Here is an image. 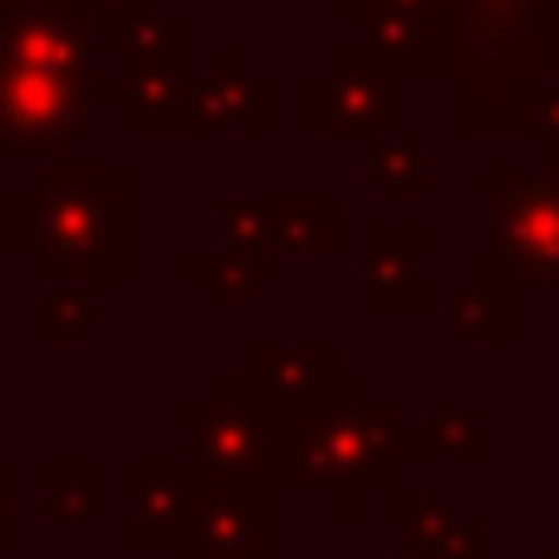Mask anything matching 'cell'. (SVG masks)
Listing matches in <instances>:
<instances>
[{"mask_svg": "<svg viewBox=\"0 0 559 559\" xmlns=\"http://www.w3.org/2000/svg\"><path fill=\"white\" fill-rule=\"evenodd\" d=\"M98 111V26L85 0H0V143L59 156Z\"/></svg>", "mask_w": 559, "mask_h": 559, "instance_id": "obj_1", "label": "cell"}, {"mask_svg": "<svg viewBox=\"0 0 559 559\" xmlns=\"http://www.w3.org/2000/svg\"><path fill=\"white\" fill-rule=\"evenodd\" d=\"M7 248L39 267V286H124L131 280V169L52 163L7 202Z\"/></svg>", "mask_w": 559, "mask_h": 559, "instance_id": "obj_2", "label": "cell"}, {"mask_svg": "<svg viewBox=\"0 0 559 559\" xmlns=\"http://www.w3.org/2000/svg\"><path fill=\"white\" fill-rule=\"evenodd\" d=\"M554 79L559 0H462L449 66V124L462 138L534 131Z\"/></svg>", "mask_w": 559, "mask_h": 559, "instance_id": "obj_3", "label": "cell"}, {"mask_svg": "<svg viewBox=\"0 0 559 559\" xmlns=\"http://www.w3.org/2000/svg\"><path fill=\"white\" fill-rule=\"evenodd\" d=\"M417 455H429L423 429H404L397 411L371 391V378L338 371V384L293 429L286 495H332L338 521H365L371 501L391 495L397 462H417Z\"/></svg>", "mask_w": 559, "mask_h": 559, "instance_id": "obj_4", "label": "cell"}, {"mask_svg": "<svg viewBox=\"0 0 559 559\" xmlns=\"http://www.w3.org/2000/svg\"><path fill=\"white\" fill-rule=\"evenodd\" d=\"M189 455L209 468V475H228V481H261L286 495V462H293V429L299 417L267 397V384L241 365V371H222L209 397H195L189 411Z\"/></svg>", "mask_w": 559, "mask_h": 559, "instance_id": "obj_5", "label": "cell"}, {"mask_svg": "<svg viewBox=\"0 0 559 559\" xmlns=\"http://www.w3.org/2000/svg\"><path fill=\"white\" fill-rule=\"evenodd\" d=\"M98 105H118L138 138H202V105L189 79V20L156 13L124 46V79H98Z\"/></svg>", "mask_w": 559, "mask_h": 559, "instance_id": "obj_6", "label": "cell"}, {"mask_svg": "<svg viewBox=\"0 0 559 559\" xmlns=\"http://www.w3.org/2000/svg\"><path fill=\"white\" fill-rule=\"evenodd\" d=\"M299 131L306 138H391L397 131V85L371 46H338L325 72L299 85Z\"/></svg>", "mask_w": 559, "mask_h": 559, "instance_id": "obj_7", "label": "cell"}, {"mask_svg": "<svg viewBox=\"0 0 559 559\" xmlns=\"http://www.w3.org/2000/svg\"><path fill=\"white\" fill-rule=\"evenodd\" d=\"M481 195L495 202L488 248L514 267V280L559 286V169L527 176L514 163H488L481 169Z\"/></svg>", "mask_w": 559, "mask_h": 559, "instance_id": "obj_8", "label": "cell"}, {"mask_svg": "<svg viewBox=\"0 0 559 559\" xmlns=\"http://www.w3.org/2000/svg\"><path fill=\"white\" fill-rule=\"evenodd\" d=\"M345 20L365 26V46L411 79H436L455 66V13L462 0H332Z\"/></svg>", "mask_w": 559, "mask_h": 559, "instance_id": "obj_9", "label": "cell"}, {"mask_svg": "<svg viewBox=\"0 0 559 559\" xmlns=\"http://www.w3.org/2000/svg\"><path fill=\"white\" fill-rule=\"evenodd\" d=\"M202 475L209 468L189 449L182 455H138L124 468V540L138 554H182Z\"/></svg>", "mask_w": 559, "mask_h": 559, "instance_id": "obj_10", "label": "cell"}, {"mask_svg": "<svg viewBox=\"0 0 559 559\" xmlns=\"http://www.w3.org/2000/svg\"><path fill=\"white\" fill-rule=\"evenodd\" d=\"M274 488L202 475L182 559H274Z\"/></svg>", "mask_w": 559, "mask_h": 559, "instance_id": "obj_11", "label": "cell"}, {"mask_svg": "<svg viewBox=\"0 0 559 559\" xmlns=\"http://www.w3.org/2000/svg\"><path fill=\"white\" fill-rule=\"evenodd\" d=\"M423 254H429L423 222H371L365 228V312L371 319H417L429 306L417 280Z\"/></svg>", "mask_w": 559, "mask_h": 559, "instance_id": "obj_12", "label": "cell"}, {"mask_svg": "<svg viewBox=\"0 0 559 559\" xmlns=\"http://www.w3.org/2000/svg\"><path fill=\"white\" fill-rule=\"evenodd\" d=\"M241 365L267 384V397H280L293 417H306V411L338 384V371H345L325 338H254Z\"/></svg>", "mask_w": 559, "mask_h": 559, "instance_id": "obj_13", "label": "cell"}, {"mask_svg": "<svg viewBox=\"0 0 559 559\" xmlns=\"http://www.w3.org/2000/svg\"><path fill=\"white\" fill-rule=\"evenodd\" d=\"M195 105H202V138L209 131H248V138L274 131V85L261 72H248L241 46L215 52V72L195 79Z\"/></svg>", "mask_w": 559, "mask_h": 559, "instance_id": "obj_14", "label": "cell"}, {"mask_svg": "<svg viewBox=\"0 0 559 559\" xmlns=\"http://www.w3.org/2000/svg\"><path fill=\"white\" fill-rule=\"evenodd\" d=\"M391 508H397V547H411L417 559H488L481 521H462L442 495L397 488Z\"/></svg>", "mask_w": 559, "mask_h": 559, "instance_id": "obj_15", "label": "cell"}, {"mask_svg": "<svg viewBox=\"0 0 559 559\" xmlns=\"http://www.w3.org/2000/svg\"><path fill=\"white\" fill-rule=\"evenodd\" d=\"M449 338L462 345H508L514 338V267L488 248L481 274L449 293Z\"/></svg>", "mask_w": 559, "mask_h": 559, "instance_id": "obj_16", "label": "cell"}, {"mask_svg": "<svg viewBox=\"0 0 559 559\" xmlns=\"http://www.w3.org/2000/svg\"><path fill=\"white\" fill-rule=\"evenodd\" d=\"M267 209V228H274V254H332L338 248V195L325 189H280L261 202Z\"/></svg>", "mask_w": 559, "mask_h": 559, "instance_id": "obj_17", "label": "cell"}, {"mask_svg": "<svg viewBox=\"0 0 559 559\" xmlns=\"http://www.w3.org/2000/svg\"><path fill=\"white\" fill-rule=\"evenodd\" d=\"M33 488H39V514L52 527H85L105 508V462H92V455H46L33 468Z\"/></svg>", "mask_w": 559, "mask_h": 559, "instance_id": "obj_18", "label": "cell"}, {"mask_svg": "<svg viewBox=\"0 0 559 559\" xmlns=\"http://www.w3.org/2000/svg\"><path fill=\"white\" fill-rule=\"evenodd\" d=\"M182 274L195 280V286H209L222 306H241V299H254L267 280H274V261H248V254H235V248H195L189 261H182Z\"/></svg>", "mask_w": 559, "mask_h": 559, "instance_id": "obj_19", "label": "cell"}, {"mask_svg": "<svg viewBox=\"0 0 559 559\" xmlns=\"http://www.w3.org/2000/svg\"><path fill=\"white\" fill-rule=\"evenodd\" d=\"M33 332L46 345H85L98 332V306H92V286H46L39 293V319Z\"/></svg>", "mask_w": 559, "mask_h": 559, "instance_id": "obj_20", "label": "cell"}, {"mask_svg": "<svg viewBox=\"0 0 559 559\" xmlns=\"http://www.w3.org/2000/svg\"><path fill=\"white\" fill-rule=\"evenodd\" d=\"M423 442H429V455H455V462H481V455H488L475 404H429Z\"/></svg>", "mask_w": 559, "mask_h": 559, "instance_id": "obj_21", "label": "cell"}, {"mask_svg": "<svg viewBox=\"0 0 559 559\" xmlns=\"http://www.w3.org/2000/svg\"><path fill=\"white\" fill-rule=\"evenodd\" d=\"M365 182L384 189V195H417L423 189V143L391 131V138L371 143V163H365Z\"/></svg>", "mask_w": 559, "mask_h": 559, "instance_id": "obj_22", "label": "cell"}, {"mask_svg": "<svg viewBox=\"0 0 559 559\" xmlns=\"http://www.w3.org/2000/svg\"><path fill=\"white\" fill-rule=\"evenodd\" d=\"M215 241L235 248V254H248V261H274V228H267V209H261V202L228 195V202L215 209Z\"/></svg>", "mask_w": 559, "mask_h": 559, "instance_id": "obj_23", "label": "cell"}, {"mask_svg": "<svg viewBox=\"0 0 559 559\" xmlns=\"http://www.w3.org/2000/svg\"><path fill=\"white\" fill-rule=\"evenodd\" d=\"M85 7H92L98 46H111V52H124V46L138 39L143 26L156 20V0H85Z\"/></svg>", "mask_w": 559, "mask_h": 559, "instance_id": "obj_24", "label": "cell"}, {"mask_svg": "<svg viewBox=\"0 0 559 559\" xmlns=\"http://www.w3.org/2000/svg\"><path fill=\"white\" fill-rule=\"evenodd\" d=\"M534 131H540V163L559 169V79L547 85V98H540V124Z\"/></svg>", "mask_w": 559, "mask_h": 559, "instance_id": "obj_25", "label": "cell"}, {"mask_svg": "<svg viewBox=\"0 0 559 559\" xmlns=\"http://www.w3.org/2000/svg\"><path fill=\"white\" fill-rule=\"evenodd\" d=\"M7 540H13V468L0 462V554H7Z\"/></svg>", "mask_w": 559, "mask_h": 559, "instance_id": "obj_26", "label": "cell"}, {"mask_svg": "<svg viewBox=\"0 0 559 559\" xmlns=\"http://www.w3.org/2000/svg\"><path fill=\"white\" fill-rule=\"evenodd\" d=\"M397 559H417V554H411V547H397Z\"/></svg>", "mask_w": 559, "mask_h": 559, "instance_id": "obj_27", "label": "cell"}, {"mask_svg": "<svg viewBox=\"0 0 559 559\" xmlns=\"http://www.w3.org/2000/svg\"><path fill=\"white\" fill-rule=\"evenodd\" d=\"M540 559H559V547H547V554H540Z\"/></svg>", "mask_w": 559, "mask_h": 559, "instance_id": "obj_28", "label": "cell"}]
</instances>
